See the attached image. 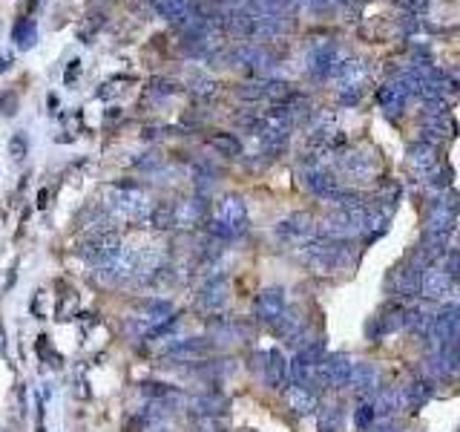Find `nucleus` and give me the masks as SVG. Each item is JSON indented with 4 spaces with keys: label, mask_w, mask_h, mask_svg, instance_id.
<instances>
[{
    "label": "nucleus",
    "mask_w": 460,
    "mask_h": 432,
    "mask_svg": "<svg viewBox=\"0 0 460 432\" xmlns=\"http://www.w3.org/2000/svg\"><path fill=\"white\" fill-rule=\"evenodd\" d=\"M104 205L115 214V219H129V222H144L150 219L153 205L144 196V190L136 182H115L107 187Z\"/></svg>",
    "instance_id": "obj_1"
},
{
    "label": "nucleus",
    "mask_w": 460,
    "mask_h": 432,
    "mask_svg": "<svg viewBox=\"0 0 460 432\" xmlns=\"http://www.w3.org/2000/svg\"><path fill=\"white\" fill-rule=\"evenodd\" d=\"M150 222L156 228L161 231H167V228H176V211H173V202H161L153 207V214H150Z\"/></svg>",
    "instance_id": "obj_10"
},
{
    "label": "nucleus",
    "mask_w": 460,
    "mask_h": 432,
    "mask_svg": "<svg viewBox=\"0 0 460 432\" xmlns=\"http://www.w3.org/2000/svg\"><path fill=\"white\" fill-rule=\"evenodd\" d=\"M46 104H49V113H55V107H58V99H55V95H49V101H46Z\"/></svg>",
    "instance_id": "obj_20"
},
{
    "label": "nucleus",
    "mask_w": 460,
    "mask_h": 432,
    "mask_svg": "<svg viewBox=\"0 0 460 432\" xmlns=\"http://www.w3.org/2000/svg\"><path fill=\"white\" fill-rule=\"evenodd\" d=\"M141 392H144V395H153V398L167 395V389H164V383H141Z\"/></svg>",
    "instance_id": "obj_17"
},
{
    "label": "nucleus",
    "mask_w": 460,
    "mask_h": 432,
    "mask_svg": "<svg viewBox=\"0 0 460 432\" xmlns=\"http://www.w3.org/2000/svg\"><path fill=\"white\" fill-rule=\"evenodd\" d=\"M210 144L216 147L222 156H239V141L233 136H213Z\"/></svg>",
    "instance_id": "obj_15"
},
{
    "label": "nucleus",
    "mask_w": 460,
    "mask_h": 432,
    "mask_svg": "<svg viewBox=\"0 0 460 432\" xmlns=\"http://www.w3.org/2000/svg\"><path fill=\"white\" fill-rule=\"evenodd\" d=\"M9 156L14 158V162H23V158L29 156V141H26L23 133H14L9 138Z\"/></svg>",
    "instance_id": "obj_14"
},
{
    "label": "nucleus",
    "mask_w": 460,
    "mask_h": 432,
    "mask_svg": "<svg viewBox=\"0 0 460 432\" xmlns=\"http://www.w3.org/2000/svg\"><path fill=\"white\" fill-rule=\"evenodd\" d=\"M337 61H339V55H337L334 43H317L308 55V70L317 78H328V75L337 72Z\"/></svg>",
    "instance_id": "obj_4"
},
{
    "label": "nucleus",
    "mask_w": 460,
    "mask_h": 432,
    "mask_svg": "<svg viewBox=\"0 0 460 432\" xmlns=\"http://www.w3.org/2000/svg\"><path fill=\"white\" fill-rule=\"evenodd\" d=\"M337 78H339V90H342V99L345 101H354L359 92H363V84H366V78H368V70H366V63L363 61H357V58H345L339 67H337Z\"/></svg>",
    "instance_id": "obj_3"
},
{
    "label": "nucleus",
    "mask_w": 460,
    "mask_h": 432,
    "mask_svg": "<svg viewBox=\"0 0 460 432\" xmlns=\"http://www.w3.org/2000/svg\"><path fill=\"white\" fill-rule=\"evenodd\" d=\"M118 248H121V239H118V234L115 231H104V234H90V239H84L81 243V248H78V257L84 260V263H90V265H104V263H109L115 254H118Z\"/></svg>",
    "instance_id": "obj_2"
},
{
    "label": "nucleus",
    "mask_w": 460,
    "mask_h": 432,
    "mask_svg": "<svg viewBox=\"0 0 460 432\" xmlns=\"http://www.w3.org/2000/svg\"><path fill=\"white\" fill-rule=\"evenodd\" d=\"M196 6V0H153V9L158 18L164 21H178V18H185V14Z\"/></svg>",
    "instance_id": "obj_6"
},
{
    "label": "nucleus",
    "mask_w": 460,
    "mask_h": 432,
    "mask_svg": "<svg viewBox=\"0 0 460 432\" xmlns=\"http://www.w3.org/2000/svg\"><path fill=\"white\" fill-rule=\"evenodd\" d=\"M190 90L196 95H202V99H207V95H216V81L207 78V75H202V72H193L190 75Z\"/></svg>",
    "instance_id": "obj_12"
},
{
    "label": "nucleus",
    "mask_w": 460,
    "mask_h": 432,
    "mask_svg": "<svg viewBox=\"0 0 460 432\" xmlns=\"http://www.w3.org/2000/svg\"><path fill=\"white\" fill-rule=\"evenodd\" d=\"M0 113H3L6 119H12L14 113H18V95H14V92H6L3 99H0Z\"/></svg>",
    "instance_id": "obj_16"
},
{
    "label": "nucleus",
    "mask_w": 460,
    "mask_h": 432,
    "mask_svg": "<svg viewBox=\"0 0 460 432\" xmlns=\"http://www.w3.org/2000/svg\"><path fill=\"white\" fill-rule=\"evenodd\" d=\"M78 75H81V61L75 58V61H70V67H67V75H63V81H67V84H72Z\"/></svg>",
    "instance_id": "obj_18"
},
{
    "label": "nucleus",
    "mask_w": 460,
    "mask_h": 432,
    "mask_svg": "<svg viewBox=\"0 0 460 432\" xmlns=\"http://www.w3.org/2000/svg\"><path fill=\"white\" fill-rule=\"evenodd\" d=\"M178 92V84L173 78H153L150 87H147V101H161V99H170V95Z\"/></svg>",
    "instance_id": "obj_9"
},
{
    "label": "nucleus",
    "mask_w": 460,
    "mask_h": 432,
    "mask_svg": "<svg viewBox=\"0 0 460 432\" xmlns=\"http://www.w3.org/2000/svg\"><path fill=\"white\" fill-rule=\"evenodd\" d=\"M170 311H173L170 302H164V300H144V302H138V317H136V320L147 329V326L164 323Z\"/></svg>",
    "instance_id": "obj_5"
},
{
    "label": "nucleus",
    "mask_w": 460,
    "mask_h": 432,
    "mask_svg": "<svg viewBox=\"0 0 460 432\" xmlns=\"http://www.w3.org/2000/svg\"><path fill=\"white\" fill-rule=\"evenodd\" d=\"M205 346L199 340H185V343H176L167 349V358H190V355H199Z\"/></svg>",
    "instance_id": "obj_13"
},
{
    "label": "nucleus",
    "mask_w": 460,
    "mask_h": 432,
    "mask_svg": "<svg viewBox=\"0 0 460 432\" xmlns=\"http://www.w3.org/2000/svg\"><path fill=\"white\" fill-rule=\"evenodd\" d=\"M12 67V55H0V72Z\"/></svg>",
    "instance_id": "obj_19"
},
{
    "label": "nucleus",
    "mask_w": 460,
    "mask_h": 432,
    "mask_svg": "<svg viewBox=\"0 0 460 432\" xmlns=\"http://www.w3.org/2000/svg\"><path fill=\"white\" fill-rule=\"evenodd\" d=\"M12 38L18 41L21 50H29V46H35V41H38V23L29 21V18L18 21V26H14V32H12Z\"/></svg>",
    "instance_id": "obj_8"
},
{
    "label": "nucleus",
    "mask_w": 460,
    "mask_h": 432,
    "mask_svg": "<svg viewBox=\"0 0 460 432\" xmlns=\"http://www.w3.org/2000/svg\"><path fill=\"white\" fill-rule=\"evenodd\" d=\"M173 211H176V228H187L202 216V205L196 199H185V202H173Z\"/></svg>",
    "instance_id": "obj_7"
},
{
    "label": "nucleus",
    "mask_w": 460,
    "mask_h": 432,
    "mask_svg": "<svg viewBox=\"0 0 460 432\" xmlns=\"http://www.w3.org/2000/svg\"><path fill=\"white\" fill-rule=\"evenodd\" d=\"M101 26H104V12H92L90 18L78 26V38L84 41V43H90V41H92V35H95V32L101 29Z\"/></svg>",
    "instance_id": "obj_11"
}]
</instances>
